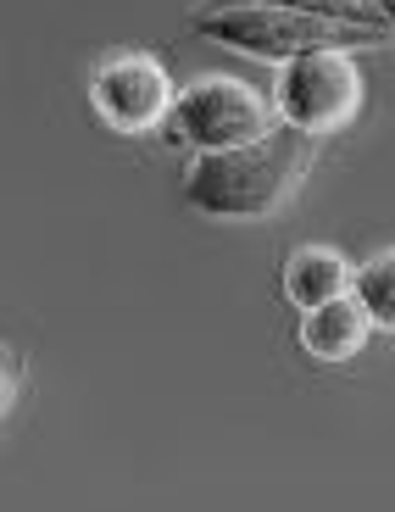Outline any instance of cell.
Segmentation results:
<instances>
[{
    "mask_svg": "<svg viewBox=\"0 0 395 512\" xmlns=\"http://www.w3.org/2000/svg\"><path fill=\"white\" fill-rule=\"evenodd\" d=\"M318 162V140H306L295 128H273L251 145L234 151L190 156L184 167V206H195L212 223H262L279 218L284 206L301 195Z\"/></svg>",
    "mask_w": 395,
    "mask_h": 512,
    "instance_id": "obj_1",
    "label": "cell"
},
{
    "mask_svg": "<svg viewBox=\"0 0 395 512\" xmlns=\"http://www.w3.org/2000/svg\"><path fill=\"white\" fill-rule=\"evenodd\" d=\"M190 28L223 51H240L251 62H290L301 51H329V45H384V34H368V28H345L329 23V17H306V12H284V6H256V0H206L195 6Z\"/></svg>",
    "mask_w": 395,
    "mask_h": 512,
    "instance_id": "obj_2",
    "label": "cell"
},
{
    "mask_svg": "<svg viewBox=\"0 0 395 512\" xmlns=\"http://www.w3.org/2000/svg\"><path fill=\"white\" fill-rule=\"evenodd\" d=\"M273 117L306 140H329L340 128H351L368 101V78H362L357 51L329 45V51H301L279 62L273 73Z\"/></svg>",
    "mask_w": 395,
    "mask_h": 512,
    "instance_id": "obj_3",
    "label": "cell"
},
{
    "mask_svg": "<svg viewBox=\"0 0 395 512\" xmlns=\"http://www.w3.org/2000/svg\"><path fill=\"white\" fill-rule=\"evenodd\" d=\"M273 128H279L273 101L234 73L190 78V84L173 95V112H167V134H173V145H184L190 156L234 151V145H251V140H262V134H273Z\"/></svg>",
    "mask_w": 395,
    "mask_h": 512,
    "instance_id": "obj_4",
    "label": "cell"
},
{
    "mask_svg": "<svg viewBox=\"0 0 395 512\" xmlns=\"http://www.w3.org/2000/svg\"><path fill=\"white\" fill-rule=\"evenodd\" d=\"M173 73L162 67V56L151 51H112L101 67L90 73V106L112 134H156L167 128V112H173Z\"/></svg>",
    "mask_w": 395,
    "mask_h": 512,
    "instance_id": "obj_5",
    "label": "cell"
},
{
    "mask_svg": "<svg viewBox=\"0 0 395 512\" xmlns=\"http://www.w3.org/2000/svg\"><path fill=\"white\" fill-rule=\"evenodd\" d=\"M295 340H301V351L312 362H351V357L368 351L373 323H368V312L357 307V295H334V301H323V307L301 312Z\"/></svg>",
    "mask_w": 395,
    "mask_h": 512,
    "instance_id": "obj_6",
    "label": "cell"
},
{
    "mask_svg": "<svg viewBox=\"0 0 395 512\" xmlns=\"http://www.w3.org/2000/svg\"><path fill=\"white\" fill-rule=\"evenodd\" d=\"M279 284L295 312H312L323 301H334V295H351V262L340 256V245H295L284 256Z\"/></svg>",
    "mask_w": 395,
    "mask_h": 512,
    "instance_id": "obj_7",
    "label": "cell"
},
{
    "mask_svg": "<svg viewBox=\"0 0 395 512\" xmlns=\"http://www.w3.org/2000/svg\"><path fill=\"white\" fill-rule=\"evenodd\" d=\"M351 295H357V307L368 312L373 334H390L395 340V245L373 251L362 268H351Z\"/></svg>",
    "mask_w": 395,
    "mask_h": 512,
    "instance_id": "obj_8",
    "label": "cell"
},
{
    "mask_svg": "<svg viewBox=\"0 0 395 512\" xmlns=\"http://www.w3.org/2000/svg\"><path fill=\"white\" fill-rule=\"evenodd\" d=\"M256 6H284V12H306V17H329V23H345V28H368V34H384L390 28L379 23L373 0H256Z\"/></svg>",
    "mask_w": 395,
    "mask_h": 512,
    "instance_id": "obj_9",
    "label": "cell"
},
{
    "mask_svg": "<svg viewBox=\"0 0 395 512\" xmlns=\"http://www.w3.org/2000/svg\"><path fill=\"white\" fill-rule=\"evenodd\" d=\"M17 396H23V368H17V357L6 346H0V423L12 418Z\"/></svg>",
    "mask_w": 395,
    "mask_h": 512,
    "instance_id": "obj_10",
    "label": "cell"
},
{
    "mask_svg": "<svg viewBox=\"0 0 395 512\" xmlns=\"http://www.w3.org/2000/svg\"><path fill=\"white\" fill-rule=\"evenodd\" d=\"M373 12H379V23L390 28V39H395V0H373Z\"/></svg>",
    "mask_w": 395,
    "mask_h": 512,
    "instance_id": "obj_11",
    "label": "cell"
}]
</instances>
